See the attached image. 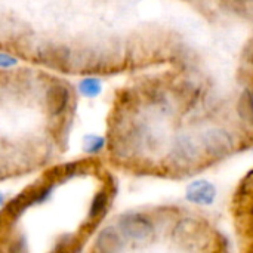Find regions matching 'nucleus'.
I'll use <instances>...</instances> for the list:
<instances>
[{
  "label": "nucleus",
  "instance_id": "4",
  "mask_svg": "<svg viewBox=\"0 0 253 253\" xmlns=\"http://www.w3.org/2000/svg\"><path fill=\"white\" fill-rule=\"evenodd\" d=\"M96 246L102 252H117L123 248V236L119 230L108 227L99 234Z\"/></svg>",
  "mask_w": 253,
  "mask_h": 253
},
{
  "label": "nucleus",
  "instance_id": "1",
  "mask_svg": "<svg viewBox=\"0 0 253 253\" xmlns=\"http://www.w3.org/2000/svg\"><path fill=\"white\" fill-rule=\"evenodd\" d=\"M117 228L123 239L138 243H147L154 236V224L150 216L139 212H129L119 218Z\"/></svg>",
  "mask_w": 253,
  "mask_h": 253
},
{
  "label": "nucleus",
  "instance_id": "5",
  "mask_svg": "<svg viewBox=\"0 0 253 253\" xmlns=\"http://www.w3.org/2000/svg\"><path fill=\"white\" fill-rule=\"evenodd\" d=\"M242 7H243V13H245L246 16L253 18V0H243Z\"/></svg>",
  "mask_w": 253,
  "mask_h": 253
},
{
  "label": "nucleus",
  "instance_id": "3",
  "mask_svg": "<svg viewBox=\"0 0 253 253\" xmlns=\"http://www.w3.org/2000/svg\"><path fill=\"white\" fill-rule=\"evenodd\" d=\"M216 187L206 179L193 181L185 190V199L196 206H211L216 200Z\"/></svg>",
  "mask_w": 253,
  "mask_h": 253
},
{
  "label": "nucleus",
  "instance_id": "2",
  "mask_svg": "<svg viewBox=\"0 0 253 253\" xmlns=\"http://www.w3.org/2000/svg\"><path fill=\"white\" fill-rule=\"evenodd\" d=\"M233 145L231 133L224 129H211L200 138V147H203L209 157H224L230 153Z\"/></svg>",
  "mask_w": 253,
  "mask_h": 253
}]
</instances>
